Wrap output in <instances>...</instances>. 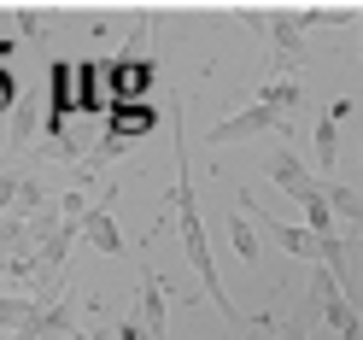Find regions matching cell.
<instances>
[{
  "label": "cell",
  "mask_w": 363,
  "mask_h": 340,
  "mask_svg": "<svg viewBox=\"0 0 363 340\" xmlns=\"http://www.w3.org/2000/svg\"><path fill=\"white\" fill-rule=\"evenodd\" d=\"M170 135H176V188H170V212H176V229H182V253L188 264L206 276L211 305L223 311L229 329H246V317L235 311L229 287L217 282V264H211V241H206V217H199V194H194V170H188V129H182V100H170Z\"/></svg>",
  "instance_id": "obj_1"
},
{
  "label": "cell",
  "mask_w": 363,
  "mask_h": 340,
  "mask_svg": "<svg viewBox=\"0 0 363 340\" xmlns=\"http://www.w3.org/2000/svg\"><path fill=\"white\" fill-rule=\"evenodd\" d=\"M323 12H258V24H269V82H287L305 71V24H316Z\"/></svg>",
  "instance_id": "obj_2"
},
{
  "label": "cell",
  "mask_w": 363,
  "mask_h": 340,
  "mask_svg": "<svg viewBox=\"0 0 363 340\" xmlns=\"http://www.w3.org/2000/svg\"><path fill=\"white\" fill-rule=\"evenodd\" d=\"M264 170H269V182H276L281 194H293V199H299L305 212L316 206V199H323V176H311V170L299 165V153H293L287 141H281L276 153H269V165H264Z\"/></svg>",
  "instance_id": "obj_3"
},
{
  "label": "cell",
  "mask_w": 363,
  "mask_h": 340,
  "mask_svg": "<svg viewBox=\"0 0 363 340\" xmlns=\"http://www.w3.org/2000/svg\"><path fill=\"white\" fill-rule=\"evenodd\" d=\"M264 129H281V135H287L293 124L281 118V111H269V106H258V100H252L246 111H235V118L211 124V129H206V141H211V147H223V141H246V135H264Z\"/></svg>",
  "instance_id": "obj_4"
},
{
  "label": "cell",
  "mask_w": 363,
  "mask_h": 340,
  "mask_svg": "<svg viewBox=\"0 0 363 340\" xmlns=\"http://www.w3.org/2000/svg\"><path fill=\"white\" fill-rule=\"evenodd\" d=\"M135 317H141V329L152 340H170L164 334V282H158L152 264H141V305H135Z\"/></svg>",
  "instance_id": "obj_5"
},
{
  "label": "cell",
  "mask_w": 363,
  "mask_h": 340,
  "mask_svg": "<svg viewBox=\"0 0 363 340\" xmlns=\"http://www.w3.org/2000/svg\"><path fill=\"white\" fill-rule=\"evenodd\" d=\"M323 323H328L340 340H363V317H357V305L346 300V293H340V282L323 293Z\"/></svg>",
  "instance_id": "obj_6"
},
{
  "label": "cell",
  "mask_w": 363,
  "mask_h": 340,
  "mask_svg": "<svg viewBox=\"0 0 363 340\" xmlns=\"http://www.w3.org/2000/svg\"><path fill=\"white\" fill-rule=\"evenodd\" d=\"M82 235L94 241L100 253H111V258L123 253V235H118V217H111V199H100V206H88V212H82Z\"/></svg>",
  "instance_id": "obj_7"
},
{
  "label": "cell",
  "mask_w": 363,
  "mask_h": 340,
  "mask_svg": "<svg viewBox=\"0 0 363 340\" xmlns=\"http://www.w3.org/2000/svg\"><path fill=\"white\" fill-rule=\"evenodd\" d=\"M346 111H352V100H328L323 124H316V165L323 170H334V158H340V124H346Z\"/></svg>",
  "instance_id": "obj_8"
},
{
  "label": "cell",
  "mask_w": 363,
  "mask_h": 340,
  "mask_svg": "<svg viewBox=\"0 0 363 340\" xmlns=\"http://www.w3.org/2000/svg\"><path fill=\"white\" fill-rule=\"evenodd\" d=\"M269 235H276V246L287 258H299V264H323V241H316L311 229H293V223H276L269 217Z\"/></svg>",
  "instance_id": "obj_9"
},
{
  "label": "cell",
  "mask_w": 363,
  "mask_h": 340,
  "mask_svg": "<svg viewBox=\"0 0 363 340\" xmlns=\"http://www.w3.org/2000/svg\"><path fill=\"white\" fill-rule=\"evenodd\" d=\"M258 106H269V111H281V118H293V111L305 106V82H299V77H287V82H269V77H264Z\"/></svg>",
  "instance_id": "obj_10"
},
{
  "label": "cell",
  "mask_w": 363,
  "mask_h": 340,
  "mask_svg": "<svg viewBox=\"0 0 363 340\" xmlns=\"http://www.w3.org/2000/svg\"><path fill=\"white\" fill-rule=\"evenodd\" d=\"M229 241H235V253H240L246 264H258V258H264V241H258V229H252V212H246V206L229 217Z\"/></svg>",
  "instance_id": "obj_11"
},
{
  "label": "cell",
  "mask_w": 363,
  "mask_h": 340,
  "mask_svg": "<svg viewBox=\"0 0 363 340\" xmlns=\"http://www.w3.org/2000/svg\"><path fill=\"white\" fill-rule=\"evenodd\" d=\"M35 311H41V305L30 300V293H0V329H12V334H18Z\"/></svg>",
  "instance_id": "obj_12"
},
{
  "label": "cell",
  "mask_w": 363,
  "mask_h": 340,
  "mask_svg": "<svg viewBox=\"0 0 363 340\" xmlns=\"http://www.w3.org/2000/svg\"><path fill=\"white\" fill-rule=\"evenodd\" d=\"M323 194H328V212H334V217H346V223L363 229V199H357L346 182H323Z\"/></svg>",
  "instance_id": "obj_13"
},
{
  "label": "cell",
  "mask_w": 363,
  "mask_h": 340,
  "mask_svg": "<svg viewBox=\"0 0 363 340\" xmlns=\"http://www.w3.org/2000/svg\"><path fill=\"white\" fill-rule=\"evenodd\" d=\"M118 340H152V334H147V329H141V317H129V323H123V329H118Z\"/></svg>",
  "instance_id": "obj_14"
},
{
  "label": "cell",
  "mask_w": 363,
  "mask_h": 340,
  "mask_svg": "<svg viewBox=\"0 0 363 340\" xmlns=\"http://www.w3.org/2000/svg\"><path fill=\"white\" fill-rule=\"evenodd\" d=\"M65 340H88V334H77V329H71V334H65Z\"/></svg>",
  "instance_id": "obj_15"
},
{
  "label": "cell",
  "mask_w": 363,
  "mask_h": 340,
  "mask_svg": "<svg viewBox=\"0 0 363 340\" xmlns=\"http://www.w3.org/2000/svg\"><path fill=\"white\" fill-rule=\"evenodd\" d=\"M0 170H6V158H0Z\"/></svg>",
  "instance_id": "obj_16"
}]
</instances>
